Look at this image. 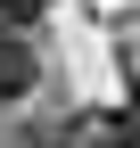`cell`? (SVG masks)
Returning a JSON list of instances; mask_svg holds the SVG:
<instances>
[{
    "label": "cell",
    "mask_w": 140,
    "mask_h": 148,
    "mask_svg": "<svg viewBox=\"0 0 140 148\" xmlns=\"http://www.w3.org/2000/svg\"><path fill=\"white\" fill-rule=\"evenodd\" d=\"M33 41H16V33H0V99H25L33 90Z\"/></svg>",
    "instance_id": "cell-1"
}]
</instances>
